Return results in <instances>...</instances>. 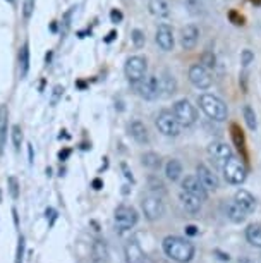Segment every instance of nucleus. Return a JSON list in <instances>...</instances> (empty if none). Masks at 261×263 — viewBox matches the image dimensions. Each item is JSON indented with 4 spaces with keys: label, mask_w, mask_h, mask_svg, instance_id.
Masks as SVG:
<instances>
[{
    "label": "nucleus",
    "mask_w": 261,
    "mask_h": 263,
    "mask_svg": "<svg viewBox=\"0 0 261 263\" xmlns=\"http://www.w3.org/2000/svg\"><path fill=\"white\" fill-rule=\"evenodd\" d=\"M162 246H164L165 255L177 263H189L194 256V245L184 237L167 236Z\"/></svg>",
    "instance_id": "nucleus-1"
},
{
    "label": "nucleus",
    "mask_w": 261,
    "mask_h": 263,
    "mask_svg": "<svg viewBox=\"0 0 261 263\" xmlns=\"http://www.w3.org/2000/svg\"><path fill=\"white\" fill-rule=\"evenodd\" d=\"M198 103H199L201 110L216 122H224L229 116V108H227V105H225V102L220 100V98L215 97V95L205 93V95L199 97Z\"/></svg>",
    "instance_id": "nucleus-2"
},
{
    "label": "nucleus",
    "mask_w": 261,
    "mask_h": 263,
    "mask_svg": "<svg viewBox=\"0 0 261 263\" xmlns=\"http://www.w3.org/2000/svg\"><path fill=\"white\" fill-rule=\"evenodd\" d=\"M174 116L177 119V122H179L182 127H189V126H193V124H196V121H198V112H196L194 105L189 100H186V98L175 102Z\"/></svg>",
    "instance_id": "nucleus-3"
},
{
    "label": "nucleus",
    "mask_w": 261,
    "mask_h": 263,
    "mask_svg": "<svg viewBox=\"0 0 261 263\" xmlns=\"http://www.w3.org/2000/svg\"><path fill=\"white\" fill-rule=\"evenodd\" d=\"M124 72H126V78L129 79L131 83H139L143 79L146 78V72H148V62L145 57L141 55H134V57H129L126 62V67H124Z\"/></svg>",
    "instance_id": "nucleus-4"
},
{
    "label": "nucleus",
    "mask_w": 261,
    "mask_h": 263,
    "mask_svg": "<svg viewBox=\"0 0 261 263\" xmlns=\"http://www.w3.org/2000/svg\"><path fill=\"white\" fill-rule=\"evenodd\" d=\"M224 176L230 184H243V182L246 181L248 172H246L244 163L240 162L239 158L230 157L229 160L224 163Z\"/></svg>",
    "instance_id": "nucleus-5"
},
{
    "label": "nucleus",
    "mask_w": 261,
    "mask_h": 263,
    "mask_svg": "<svg viewBox=\"0 0 261 263\" xmlns=\"http://www.w3.org/2000/svg\"><path fill=\"white\" fill-rule=\"evenodd\" d=\"M137 224V212L132 206L121 205L115 208V227L119 232L131 231Z\"/></svg>",
    "instance_id": "nucleus-6"
},
{
    "label": "nucleus",
    "mask_w": 261,
    "mask_h": 263,
    "mask_svg": "<svg viewBox=\"0 0 261 263\" xmlns=\"http://www.w3.org/2000/svg\"><path fill=\"white\" fill-rule=\"evenodd\" d=\"M155 124H156V127H158V131L162 133V135H165V136L175 138V136L180 135V127L182 126L177 122L174 114L169 112V110H162L158 116H156Z\"/></svg>",
    "instance_id": "nucleus-7"
},
{
    "label": "nucleus",
    "mask_w": 261,
    "mask_h": 263,
    "mask_svg": "<svg viewBox=\"0 0 261 263\" xmlns=\"http://www.w3.org/2000/svg\"><path fill=\"white\" fill-rule=\"evenodd\" d=\"M141 208H143V213H145V217L148 220H158V218L165 213L164 201H162V198L156 195H148L143 198Z\"/></svg>",
    "instance_id": "nucleus-8"
},
{
    "label": "nucleus",
    "mask_w": 261,
    "mask_h": 263,
    "mask_svg": "<svg viewBox=\"0 0 261 263\" xmlns=\"http://www.w3.org/2000/svg\"><path fill=\"white\" fill-rule=\"evenodd\" d=\"M137 93L145 100H156L162 97V84L158 76H146L143 81L137 83Z\"/></svg>",
    "instance_id": "nucleus-9"
},
{
    "label": "nucleus",
    "mask_w": 261,
    "mask_h": 263,
    "mask_svg": "<svg viewBox=\"0 0 261 263\" xmlns=\"http://www.w3.org/2000/svg\"><path fill=\"white\" fill-rule=\"evenodd\" d=\"M189 81L193 83L198 90H208L211 86V76L203 64H194L189 69Z\"/></svg>",
    "instance_id": "nucleus-10"
},
{
    "label": "nucleus",
    "mask_w": 261,
    "mask_h": 263,
    "mask_svg": "<svg viewBox=\"0 0 261 263\" xmlns=\"http://www.w3.org/2000/svg\"><path fill=\"white\" fill-rule=\"evenodd\" d=\"M182 191L199 198L201 201H205L206 198H208V191H206V187L201 184V181L196 176H186L184 177V181H182Z\"/></svg>",
    "instance_id": "nucleus-11"
},
{
    "label": "nucleus",
    "mask_w": 261,
    "mask_h": 263,
    "mask_svg": "<svg viewBox=\"0 0 261 263\" xmlns=\"http://www.w3.org/2000/svg\"><path fill=\"white\" fill-rule=\"evenodd\" d=\"M156 43L158 47L162 48L164 52H170L174 50V45H175V40H174V31L169 24H160L158 29H156Z\"/></svg>",
    "instance_id": "nucleus-12"
},
{
    "label": "nucleus",
    "mask_w": 261,
    "mask_h": 263,
    "mask_svg": "<svg viewBox=\"0 0 261 263\" xmlns=\"http://www.w3.org/2000/svg\"><path fill=\"white\" fill-rule=\"evenodd\" d=\"M196 177H198L201 181V184L206 187V191L218 190V177H216L205 163H199V165L196 167Z\"/></svg>",
    "instance_id": "nucleus-13"
},
{
    "label": "nucleus",
    "mask_w": 261,
    "mask_h": 263,
    "mask_svg": "<svg viewBox=\"0 0 261 263\" xmlns=\"http://www.w3.org/2000/svg\"><path fill=\"white\" fill-rule=\"evenodd\" d=\"M208 155L216 162H227L230 157H234L232 148L224 141H215L208 146Z\"/></svg>",
    "instance_id": "nucleus-14"
},
{
    "label": "nucleus",
    "mask_w": 261,
    "mask_h": 263,
    "mask_svg": "<svg viewBox=\"0 0 261 263\" xmlns=\"http://www.w3.org/2000/svg\"><path fill=\"white\" fill-rule=\"evenodd\" d=\"M199 38V29L194 26V24H188L180 29V45L184 50H193L198 43Z\"/></svg>",
    "instance_id": "nucleus-15"
},
{
    "label": "nucleus",
    "mask_w": 261,
    "mask_h": 263,
    "mask_svg": "<svg viewBox=\"0 0 261 263\" xmlns=\"http://www.w3.org/2000/svg\"><path fill=\"white\" fill-rule=\"evenodd\" d=\"M124 255H126V261L127 263H148L145 251L141 250L139 242L136 239H131L124 248Z\"/></svg>",
    "instance_id": "nucleus-16"
},
{
    "label": "nucleus",
    "mask_w": 261,
    "mask_h": 263,
    "mask_svg": "<svg viewBox=\"0 0 261 263\" xmlns=\"http://www.w3.org/2000/svg\"><path fill=\"white\" fill-rule=\"evenodd\" d=\"M234 201L237 203V205L243 208V210L248 213V215L256 210V200H254V196L251 195L249 191H246V190H239L237 193H235Z\"/></svg>",
    "instance_id": "nucleus-17"
},
{
    "label": "nucleus",
    "mask_w": 261,
    "mask_h": 263,
    "mask_svg": "<svg viewBox=\"0 0 261 263\" xmlns=\"http://www.w3.org/2000/svg\"><path fill=\"white\" fill-rule=\"evenodd\" d=\"M7 129H9V108L7 105H0V155L4 153L7 143Z\"/></svg>",
    "instance_id": "nucleus-18"
},
{
    "label": "nucleus",
    "mask_w": 261,
    "mask_h": 263,
    "mask_svg": "<svg viewBox=\"0 0 261 263\" xmlns=\"http://www.w3.org/2000/svg\"><path fill=\"white\" fill-rule=\"evenodd\" d=\"M180 203H182V206L186 208L189 213H193V215H196V213H199L201 210V201L199 198H196L193 195H189V193H186V191H182L180 193Z\"/></svg>",
    "instance_id": "nucleus-19"
},
{
    "label": "nucleus",
    "mask_w": 261,
    "mask_h": 263,
    "mask_svg": "<svg viewBox=\"0 0 261 263\" xmlns=\"http://www.w3.org/2000/svg\"><path fill=\"white\" fill-rule=\"evenodd\" d=\"M129 135L137 143H148V129L141 121H134L129 124Z\"/></svg>",
    "instance_id": "nucleus-20"
},
{
    "label": "nucleus",
    "mask_w": 261,
    "mask_h": 263,
    "mask_svg": "<svg viewBox=\"0 0 261 263\" xmlns=\"http://www.w3.org/2000/svg\"><path fill=\"white\" fill-rule=\"evenodd\" d=\"M93 263H108V250L105 241L98 239L93 245Z\"/></svg>",
    "instance_id": "nucleus-21"
},
{
    "label": "nucleus",
    "mask_w": 261,
    "mask_h": 263,
    "mask_svg": "<svg viewBox=\"0 0 261 263\" xmlns=\"http://www.w3.org/2000/svg\"><path fill=\"white\" fill-rule=\"evenodd\" d=\"M29 71V45L24 43V45L19 48V76L26 78Z\"/></svg>",
    "instance_id": "nucleus-22"
},
{
    "label": "nucleus",
    "mask_w": 261,
    "mask_h": 263,
    "mask_svg": "<svg viewBox=\"0 0 261 263\" xmlns=\"http://www.w3.org/2000/svg\"><path fill=\"white\" fill-rule=\"evenodd\" d=\"M227 217L230 218L232 222H235V224H240V222L246 220V217H248V213H246L243 208H240L237 203H235L234 200L227 205Z\"/></svg>",
    "instance_id": "nucleus-23"
},
{
    "label": "nucleus",
    "mask_w": 261,
    "mask_h": 263,
    "mask_svg": "<svg viewBox=\"0 0 261 263\" xmlns=\"http://www.w3.org/2000/svg\"><path fill=\"white\" fill-rule=\"evenodd\" d=\"M246 239L251 246L261 248V224H251L246 229Z\"/></svg>",
    "instance_id": "nucleus-24"
},
{
    "label": "nucleus",
    "mask_w": 261,
    "mask_h": 263,
    "mask_svg": "<svg viewBox=\"0 0 261 263\" xmlns=\"http://www.w3.org/2000/svg\"><path fill=\"white\" fill-rule=\"evenodd\" d=\"M148 9H150V12L156 17H165V16H169V12H170L169 4H167L165 0H150Z\"/></svg>",
    "instance_id": "nucleus-25"
},
{
    "label": "nucleus",
    "mask_w": 261,
    "mask_h": 263,
    "mask_svg": "<svg viewBox=\"0 0 261 263\" xmlns=\"http://www.w3.org/2000/svg\"><path fill=\"white\" fill-rule=\"evenodd\" d=\"M160 78V76H158ZM160 84H162V95H165V97H170V95H174L175 90H177V83H175V79L174 76H170L169 72H165L164 76L160 78Z\"/></svg>",
    "instance_id": "nucleus-26"
},
{
    "label": "nucleus",
    "mask_w": 261,
    "mask_h": 263,
    "mask_svg": "<svg viewBox=\"0 0 261 263\" xmlns=\"http://www.w3.org/2000/svg\"><path fill=\"white\" fill-rule=\"evenodd\" d=\"M165 174L170 181H179L180 179V174H182V163L175 158L167 162V167H165Z\"/></svg>",
    "instance_id": "nucleus-27"
},
{
    "label": "nucleus",
    "mask_w": 261,
    "mask_h": 263,
    "mask_svg": "<svg viewBox=\"0 0 261 263\" xmlns=\"http://www.w3.org/2000/svg\"><path fill=\"white\" fill-rule=\"evenodd\" d=\"M141 160H143V165L148 167V168H151V171H158L160 165H162V158H160L158 153H155V152L143 153Z\"/></svg>",
    "instance_id": "nucleus-28"
},
{
    "label": "nucleus",
    "mask_w": 261,
    "mask_h": 263,
    "mask_svg": "<svg viewBox=\"0 0 261 263\" xmlns=\"http://www.w3.org/2000/svg\"><path fill=\"white\" fill-rule=\"evenodd\" d=\"M243 112H244V119H246V124H248V127L249 129H256V112H254V108L251 107V105H244L243 108Z\"/></svg>",
    "instance_id": "nucleus-29"
},
{
    "label": "nucleus",
    "mask_w": 261,
    "mask_h": 263,
    "mask_svg": "<svg viewBox=\"0 0 261 263\" xmlns=\"http://www.w3.org/2000/svg\"><path fill=\"white\" fill-rule=\"evenodd\" d=\"M131 40H132V45H134L136 48L145 47V43H146V36L141 29H134V31L131 33Z\"/></svg>",
    "instance_id": "nucleus-30"
},
{
    "label": "nucleus",
    "mask_w": 261,
    "mask_h": 263,
    "mask_svg": "<svg viewBox=\"0 0 261 263\" xmlns=\"http://www.w3.org/2000/svg\"><path fill=\"white\" fill-rule=\"evenodd\" d=\"M12 141H14V146H16V150L21 148V143H23V129L21 126H12Z\"/></svg>",
    "instance_id": "nucleus-31"
},
{
    "label": "nucleus",
    "mask_w": 261,
    "mask_h": 263,
    "mask_svg": "<svg viewBox=\"0 0 261 263\" xmlns=\"http://www.w3.org/2000/svg\"><path fill=\"white\" fill-rule=\"evenodd\" d=\"M33 11H34V0H24V4H23V16H24V19L31 17Z\"/></svg>",
    "instance_id": "nucleus-32"
},
{
    "label": "nucleus",
    "mask_w": 261,
    "mask_h": 263,
    "mask_svg": "<svg viewBox=\"0 0 261 263\" xmlns=\"http://www.w3.org/2000/svg\"><path fill=\"white\" fill-rule=\"evenodd\" d=\"M253 61H254V53L251 52V50H248V48L243 50V53H240V62H243V66L248 67Z\"/></svg>",
    "instance_id": "nucleus-33"
},
{
    "label": "nucleus",
    "mask_w": 261,
    "mask_h": 263,
    "mask_svg": "<svg viewBox=\"0 0 261 263\" xmlns=\"http://www.w3.org/2000/svg\"><path fill=\"white\" fill-rule=\"evenodd\" d=\"M9 190H11V196L16 200V198L19 196V184H17L16 177H9Z\"/></svg>",
    "instance_id": "nucleus-34"
},
{
    "label": "nucleus",
    "mask_w": 261,
    "mask_h": 263,
    "mask_svg": "<svg viewBox=\"0 0 261 263\" xmlns=\"http://www.w3.org/2000/svg\"><path fill=\"white\" fill-rule=\"evenodd\" d=\"M19 245H17V251H16V261H14V263H23V256H24V246H26V245H24V237L21 236V237H19Z\"/></svg>",
    "instance_id": "nucleus-35"
},
{
    "label": "nucleus",
    "mask_w": 261,
    "mask_h": 263,
    "mask_svg": "<svg viewBox=\"0 0 261 263\" xmlns=\"http://www.w3.org/2000/svg\"><path fill=\"white\" fill-rule=\"evenodd\" d=\"M229 17L232 19V23H234V24H237V26H239V24H244V23H243V16H237V12H235V11L230 12V14H229Z\"/></svg>",
    "instance_id": "nucleus-36"
},
{
    "label": "nucleus",
    "mask_w": 261,
    "mask_h": 263,
    "mask_svg": "<svg viewBox=\"0 0 261 263\" xmlns=\"http://www.w3.org/2000/svg\"><path fill=\"white\" fill-rule=\"evenodd\" d=\"M53 91H55V93H53L52 103H53V105H55V103H57V100H58V97H61L62 93H64V88H62V86H55V90H53Z\"/></svg>",
    "instance_id": "nucleus-37"
},
{
    "label": "nucleus",
    "mask_w": 261,
    "mask_h": 263,
    "mask_svg": "<svg viewBox=\"0 0 261 263\" xmlns=\"http://www.w3.org/2000/svg\"><path fill=\"white\" fill-rule=\"evenodd\" d=\"M150 182H151V184H155V187H153V190L156 191V190H160V191H164V182H162L160 179H155V177H151V179H150Z\"/></svg>",
    "instance_id": "nucleus-38"
},
{
    "label": "nucleus",
    "mask_w": 261,
    "mask_h": 263,
    "mask_svg": "<svg viewBox=\"0 0 261 263\" xmlns=\"http://www.w3.org/2000/svg\"><path fill=\"white\" fill-rule=\"evenodd\" d=\"M205 64L208 67H213L215 66V57L210 55V53H205Z\"/></svg>",
    "instance_id": "nucleus-39"
},
{
    "label": "nucleus",
    "mask_w": 261,
    "mask_h": 263,
    "mask_svg": "<svg viewBox=\"0 0 261 263\" xmlns=\"http://www.w3.org/2000/svg\"><path fill=\"white\" fill-rule=\"evenodd\" d=\"M110 17H112V21H114V23H119L121 19H122V14L119 11H112Z\"/></svg>",
    "instance_id": "nucleus-40"
},
{
    "label": "nucleus",
    "mask_w": 261,
    "mask_h": 263,
    "mask_svg": "<svg viewBox=\"0 0 261 263\" xmlns=\"http://www.w3.org/2000/svg\"><path fill=\"white\" fill-rule=\"evenodd\" d=\"M186 232H188L189 236H196V234H198V231H196L194 226H188V227H186Z\"/></svg>",
    "instance_id": "nucleus-41"
},
{
    "label": "nucleus",
    "mask_w": 261,
    "mask_h": 263,
    "mask_svg": "<svg viewBox=\"0 0 261 263\" xmlns=\"http://www.w3.org/2000/svg\"><path fill=\"white\" fill-rule=\"evenodd\" d=\"M93 186H95V190H100V186H102V182H100V181H98V179H96L95 182H93Z\"/></svg>",
    "instance_id": "nucleus-42"
},
{
    "label": "nucleus",
    "mask_w": 261,
    "mask_h": 263,
    "mask_svg": "<svg viewBox=\"0 0 261 263\" xmlns=\"http://www.w3.org/2000/svg\"><path fill=\"white\" fill-rule=\"evenodd\" d=\"M9 4H12V6H16V0H7Z\"/></svg>",
    "instance_id": "nucleus-43"
}]
</instances>
